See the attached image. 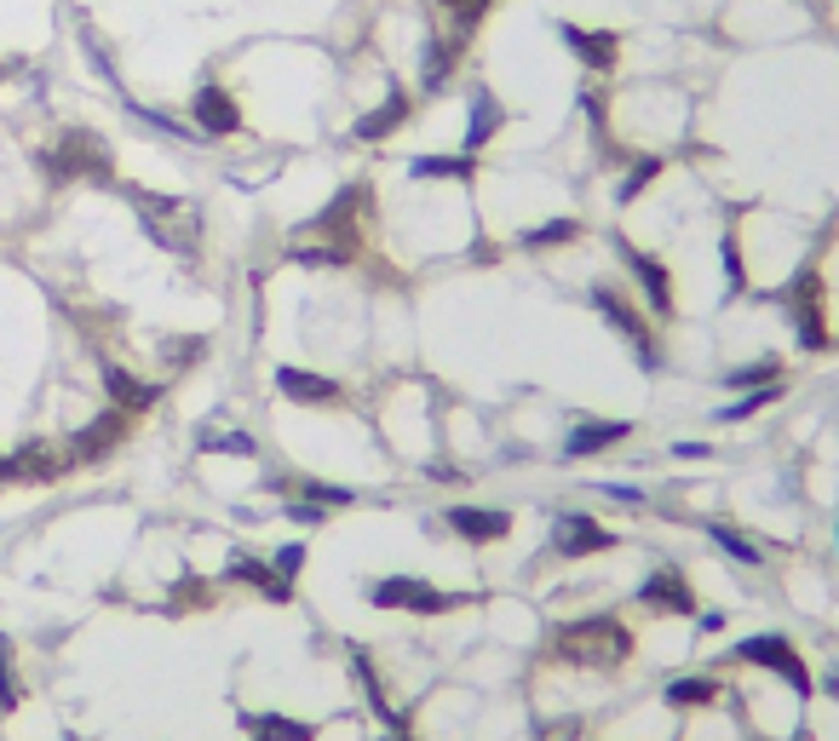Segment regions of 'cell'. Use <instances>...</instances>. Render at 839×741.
<instances>
[{
    "label": "cell",
    "instance_id": "obj_3",
    "mask_svg": "<svg viewBox=\"0 0 839 741\" xmlns=\"http://www.w3.org/2000/svg\"><path fill=\"white\" fill-rule=\"evenodd\" d=\"M725 661H730V667H748V673H771V678H782L799 701L810 696V689H817V678H810L805 655L794 650V638H787V632H753V638H736Z\"/></svg>",
    "mask_w": 839,
    "mask_h": 741
},
{
    "label": "cell",
    "instance_id": "obj_36",
    "mask_svg": "<svg viewBox=\"0 0 839 741\" xmlns=\"http://www.w3.org/2000/svg\"><path fill=\"white\" fill-rule=\"evenodd\" d=\"M328 512L322 506H311V500H288V523H305V529H317Z\"/></svg>",
    "mask_w": 839,
    "mask_h": 741
},
{
    "label": "cell",
    "instance_id": "obj_32",
    "mask_svg": "<svg viewBox=\"0 0 839 741\" xmlns=\"http://www.w3.org/2000/svg\"><path fill=\"white\" fill-rule=\"evenodd\" d=\"M536 741H581V719H575V712H558V719H541Z\"/></svg>",
    "mask_w": 839,
    "mask_h": 741
},
{
    "label": "cell",
    "instance_id": "obj_7",
    "mask_svg": "<svg viewBox=\"0 0 839 741\" xmlns=\"http://www.w3.org/2000/svg\"><path fill=\"white\" fill-rule=\"evenodd\" d=\"M632 604L639 609H650V616H661V621H691L696 616V586L684 580V569L678 564H655L639 586H632Z\"/></svg>",
    "mask_w": 839,
    "mask_h": 741
},
{
    "label": "cell",
    "instance_id": "obj_2",
    "mask_svg": "<svg viewBox=\"0 0 839 741\" xmlns=\"http://www.w3.org/2000/svg\"><path fill=\"white\" fill-rule=\"evenodd\" d=\"M368 609H386V616H420V621H438L454 616V609H472L477 593H449V586H431L420 575H379L363 586Z\"/></svg>",
    "mask_w": 839,
    "mask_h": 741
},
{
    "label": "cell",
    "instance_id": "obj_30",
    "mask_svg": "<svg viewBox=\"0 0 839 741\" xmlns=\"http://www.w3.org/2000/svg\"><path fill=\"white\" fill-rule=\"evenodd\" d=\"M201 449H208V454H242V460H253V454H260V449H253V438H242V431H231V425L201 431Z\"/></svg>",
    "mask_w": 839,
    "mask_h": 741
},
{
    "label": "cell",
    "instance_id": "obj_28",
    "mask_svg": "<svg viewBox=\"0 0 839 741\" xmlns=\"http://www.w3.org/2000/svg\"><path fill=\"white\" fill-rule=\"evenodd\" d=\"M771 379H782V356H753V363L725 374V391H753V386H771Z\"/></svg>",
    "mask_w": 839,
    "mask_h": 741
},
{
    "label": "cell",
    "instance_id": "obj_19",
    "mask_svg": "<svg viewBox=\"0 0 839 741\" xmlns=\"http://www.w3.org/2000/svg\"><path fill=\"white\" fill-rule=\"evenodd\" d=\"M506 126V110H500V98L489 92V87H472V98H466V156H477V150H489V139Z\"/></svg>",
    "mask_w": 839,
    "mask_h": 741
},
{
    "label": "cell",
    "instance_id": "obj_41",
    "mask_svg": "<svg viewBox=\"0 0 839 741\" xmlns=\"http://www.w3.org/2000/svg\"><path fill=\"white\" fill-rule=\"evenodd\" d=\"M834 541H839V523H834Z\"/></svg>",
    "mask_w": 839,
    "mask_h": 741
},
{
    "label": "cell",
    "instance_id": "obj_20",
    "mask_svg": "<svg viewBox=\"0 0 839 741\" xmlns=\"http://www.w3.org/2000/svg\"><path fill=\"white\" fill-rule=\"evenodd\" d=\"M409 178L415 185H472L477 178V156H415L409 162Z\"/></svg>",
    "mask_w": 839,
    "mask_h": 741
},
{
    "label": "cell",
    "instance_id": "obj_18",
    "mask_svg": "<svg viewBox=\"0 0 839 741\" xmlns=\"http://www.w3.org/2000/svg\"><path fill=\"white\" fill-rule=\"evenodd\" d=\"M224 580L253 586V593H260L265 604H288V598H294V580H283V575H276V564H271V557H253V552L231 557V569H224Z\"/></svg>",
    "mask_w": 839,
    "mask_h": 741
},
{
    "label": "cell",
    "instance_id": "obj_24",
    "mask_svg": "<svg viewBox=\"0 0 839 741\" xmlns=\"http://www.w3.org/2000/svg\"><path fill=\"white\" fill-rule=\"evenodd\" d=\"M242 725L253 730V741H311L317 730L288 719V712H242Z\"/></svg>",
    "mask_w": 839,
    "mask_h": 741
},
{
    "label": "cell",
    "instance_id": "obj_39",
    "mask_svg": "<svg viewBox=\"0 0 839 741\" xmlns=\"http://www.w3.org/2000/svg\"><path fill=\"white\" fill-rule=\"evenodd\" d=\"M0 483H12V460L7 454H0Z\"/></svg>",
    "mask_w": 839,
    "mask_h": 741
},
{
    "label": "cell",
    "instance_id": "obj_17",
    "mask_svg": "<svg viewBox=\"0 0 839 741\" xmlns=\"http://www.w3.org/2000/svg\"><path fill=\"white\" fill-rule=\"evenodd\" d=\"M725 696V684L714 673H678L661 684V707H678V712H714Z\"/></svg>",
    "mask_w": 839,
    "mask_h": 741
},
{
    "label": "cell",
    "instance_id": "obj_13",
    "mask_svg": "<svg viewBox=\"0 0 839 741\" xmlns=\"http://www.w3.org/2000/svg\"><path fill=\"white\" fill-rule=\"evenodd\" d=\"M126 425H133V414H121V408H110V414L87 420V425L69 438L75 466H92V460H104L110 449H121V443H126Z\"/></svg>",
    "mask_w": 839,
    "mask_h": 741
},
{
    "label": "cell",
    "instance_id": "obj_22",
    "mask_svg": "<svg viewBox=\"0 0 839 741\" xmlns=\"http://www.w3.org/2000/svg\"><path fill=\"white\" fill-rule=\"evenodd\" d=\"M466 53V41L461 35H431L426 41V53H420V87L426 92H438L443 81H449V69H454V58Z\"/></svg>",
    "mask_w": 839,
    "mask_h": 741
},
{
    "label": "cell",
    "instance_id": "obj_16",
    "mask_svg": "<svg viewBox=\"0 0 839 741\" xmlns=\"http://www.w3.org/2000/svg\"><path fill=\"white\" fill-rule=\"evenodd\" d=\"M409 115H415L409 92H402V87H391V92L379 98L374 110H363V115H357V126H351V139H357V144H386L391 133H402V121H409Z\"/></svg>",
    "mask_w": 839,
    "mask_h": 741
},
{
    "label": "cell",
    "instance_id": "obj_4",
    "mask_svg": "<svg viewBox=\"0 0 839 741\" xmlns=\"http://www.w3.org/2000/svg\"><path fill=\"white\" fill-rule=\"evenodd\" d=\"M587 305H593V311H598V317L627 340V351L639 356V368H655V363H661V356H655V328H650L655 317L644 311V305H632L627 288H616V283H593V288H587Z\"/></svg>",
    "mask_w": 839,
    "mask_h": 741
},
{
    "label": "cell",
    "instance_id": "obj_9",
    "mask_svg": "<svg viewBox=\"0 0 839 741\" xmlns=\"http://www.w3.org/2000/svg\"><path fill=\"white\" fill-rule=\"evenodd\" d=\"M443 523H449L454 541H466V546H495V541L512 534V512H506V506H449Z\"/></svg>",
    "mask_w": 839,
    "mask_h": 741
},
{
    "label": "cell",
    "instance_id": "obj_23",
    "mask_svg": "<svg viewBox=\"0 0 839 741\" xmlns=\"http://www.w3.org/2000/svg\"><path fill=\"white\" fill-rule=\"evenodd\" d=\"M575 242H581V219H547V224H529L512 236V247H523V253H558Z\"/></svg>",
    "mask_w": 839,
    "mask_h": 741
},
{
    "label": "cell",
    "instance_id": "obj_10",
    "mask_svg": "<svg viewBox=\"0 0 839 741\" xmlns=\"http://www.w3.org/2000/svg\"><path fill=\"white\" fill-rule=\"evenodd\" d=\"M271 379H276V391H283L288 402H299V408H334V402H345V386H340V379H334V374H317V368L283 363Z\"/></svg>",
    "mask_w": 839,
    "mask_h": 741
},
{
    "label": "cell",
    "instance_id": "obj_33",
    "mask_svg": "<svg viewBox=\"0 0 839 741\" xmlns=\"http://www.w3.org/2000/svg\"><path fill=\"white\" fill-rule=\"evenodd\" d=\"M18 696H23V689H18V678H12V644H7V638H0V707H18Z\"/></svg>",
    "mask_w": 839,
    "mask_h": 741
},
{
    "label": "cell",
    "instance_id": "obj_11",
    "mask_svg": "<svg viewBox=\"0 0 839 741\" xmlns=\"http://www.w3.org/2000/svg\"><path fill=\"white\" fill-rule=\"evenodd\" d=\"M627 438H632V420H575L564 431V443H558V454L564 460H593V454L621 449Z\"/></svg>",
    "mask_w": 839,
    "mask_h": 741
},
{
    "label": "cell",
    "instance_id": "obj_5",
    "mask_svg": "<svg viewBox=\"0 0 839 741\" xmlns=\"http://www.w3.org/2000/svg\"><path fill=\"white\" fill-rule=\"evenodd\" d=\"M609 253L621 259V270H627V283H632V294H639L644 311L667 322V317L678 311V299H673V270L661 265L655 253H644L632 236H616V242H609Z\"/></svg>",
    "mask_w": 839,
    "mask_h": 741
},
{
    "label": "cell",
    "instance_id": "obj_8",
    "mask_svg": "<svg viewBox=\"0 0 839 741\" xmlns=\"http://www.w3.org/2000/svg\"><path fill=\"white\" fill-rule=\"evenodd\" d=\"M621 546V534L587 518V512H558L552 518V552L564 557V564H581V557H598V552H616Z\"/></svg>",
    "mask_w": 839,
    "mask_h": 741
},
{
    "label": "cell",
    "instance_id": "obj_1",
    "mask_svg": "<svg viewBox=\"0 0 839 741\" xmlns=\"http://www.w3.org/2000/svg\"><path fill=\"white\" fill-rule=\"evenodd\" d=\"M547 661H558V667H570V673H581V667L616 673V667H627V661H632V632L616 616H575L564 627H552Z\"/></svg>",
    "mask_w": 839,
    "mask_h": 741
},
{
    "label": "cell",
    "instance_id": "obj_40",
    "mask_svg": "<svg viewBox=\"0 0 839 741\" xmlns=\"http://www.w3.org/2000/svg\"><path fill=\"white\" fill-rule=\"evenodd\" d=\"M823 689H828V696L839 701V673H834V678H823Z\"/></svg>",
    "mask_w": 839,
    "mask_h": 741
},
{
    "label": "cell",
    "instance_id": "obj_31",
    "mask_svg": "<svg viewBox=\"0 0 839 741\" xmlns=\"http://www.w3.org/2000/svg\"><path fill=\"white\" fill-rule=\"evenodd\" d=\"M438 7H443V12L454 18V35H461V41H466V35H472V23H477L483 12H489V7H495V0H438Z\"/></svg>",
    "mask_w": 839,
    "mask_h": 741
},
{
    "label": "cell",
    "instance_id": "obj_27",
    "mask_svg": "<svg viewBox=\"0 0 839 741\" xmlns=\"http://www.w3.org/2000/svg\"><path fill=\"white\" fill-rule=\"evenodd\" d=\"M661 173H667V162H661V156H639V162L627 167V178L616 185V208H632V201H639V196L655 185Z\"/></svg>",
    "mask_w": 839,
    "mask_h": 741
},
{
    "label": "cell",
    "instance_id": "obj_37",
    "mask_svg": "<svg viewBox=\"0 0 839 741\" xmlns=\"http://www.w3.org/2000/svg\"><path fill=\"white\" fill-rule=\"evenodd\" d=\"M691 621H696V632H702V638H714V632H725V616H719V609H696V616H691Z\"/></svg>",
    "mask_w": 839,
    "mask_h": 741
},
{
    "label": "cell",
    "instance_id": "obj_14",
    "mask_svg": "<svg viewBox=\"0 0 839 741\" xmlns=\"http://www.w3.org/2000/svg\"><path fill=\"white\" fill-rule=\"evenodd\" d=\"M558 41H564L593 75H609V69L621 64V35L616 30H581V23H558Z\"/></svg>",
    "mask_w": 839,
    "mask_h": 741
},
{
    "label": "cell",
    "instance_id": "obj_25",
    "mask_svg": "<svg viewBox=\"0 0 839 741\" xmlns=\"http://www.w3.org/2000/svg\"><path fill=\"white\" fill-rule=\"evenodd\" d=\"M707 541H714L725 557H736L742 569H765V546H759V541H748L742 529H730V523H707Z\"/></svg>",
    "mask_w": 839,
    "mask_h": 741
},
{
    "label": "cell",
    "instance_id": "obj_12",
    "mask_svg": "<svg viewBox=\"0 0 839 741\" xmlns=\"http://www.w3.org/2000/svg\"><path fill=\"white\" fill-rule=\"evenodd\" d=\"M190 115H196V133H208V139H231V133H242V104H236V98L224 92L219 81L196 87Z\"/></svg>",
    "mask_w": 839,
    "mask_h": 741
},
{
    "label": "cell",
    "instance_id": "obj_29",
    "mask_svg": "<svg viewBox=\"0 0 839 741\" xmlns=\"http://www.w3.org/2000/svg\"><path fill=\"white\" fill-rule=\"evenodd\" d=\"M294 489L311 500V506H322V512H334V506H351V500H357V489H351V483H322V477H299Z\"/></svg>",
    "mask_w": 839,
    "mask_h": 741
},
{
    "label": "cell",
    "instance_id": "obj_35",
    "mask_svg": "<svg viewBox=\"0 0 839 741\" xmlns=\"http://www.w3.org/2000/svg\"><path fill=\"white\" fill-rule=\"evenodd\" d=\"M598 495L604 500H621V506H644L650 500L644 489H632V483H598Z\"/></svg>",
    "mask_w": 839,
    "mask_h": 741
},
{
    "label": "cell",
    "instance_id": "obj_15",
    "mask_svg": "<svg viewBox=\"0 0 839 741\" xmlns=\"http://www.w3.org/2000/svg\"><path fill=\"white\" fill-rule=\"evenodd\" d=\"M12 460V483H58L69 466H75V454L69 449H58V443H23L18 454H7Z\"/></svg>",
    "mask_w": 839,
    "mask_h": 741
},
{
    "label": "cell",
    "instance_id": "obj_6",
    "mask_svg": "<svg viewBox=\"0 0 839 741\" xmlns=\"http://www.w3.org/2000/svg\"><path fill=\"white\" fill-rule=\"evenodd\" d=\"M41 167L53 173L58 185H69V178H98V185H104V178L115 173L104 139L87 133V126H69V133L58 139V150H46V156H41Z\"/></svg>",
    "mask_w": 839,
    "mask_h": 741
},
{
    "label": "cell",
    "instance_id": "obj_34",
    "mask_svg": "<svg viewBox=\"0 0 839 741\" xmlns=\"http://www.w3.org/2000/svg\"><path fill=\"white\" fill-rule=\"evenodd\" d=\"M271 564H276V575H283V580H299V569H305V546H299V541H288L283 552L271 557Z\"/></svg>",
    "mask_w": 839,
    "mask_h": 741
},
{
    "label": "cell",
    "instance_id": "obj_26",
    "mask_svg": "<svg viewBox=\"0 0 839 741\" xmlns=\"http://www.w3.org/2000/svg\"><path fill=\"white\" fill-rule=\"evenodd\" d=\"M787 397V386L782 379H771V386H759V391H736L725 408H719V420L725 425H736V420H753V414H765V408H776Z\"/></svg>",
    "mask_w": 839,
    "mask_h": 741
},
{
    "label": "cell",
    "instance_id": "obj_38",
    "mask_svg": "<svg viewBox=\"0 0 839 741\" xmlns=\"http://www.w3.org/2000/svg\"><path fill=\"white\" fill-rule=\"evenodd\" d=\"M673 460H714V443H673Z\"/></svg>",
    "mask_w": 839,
    "mask_h": 741
},
{
    "label": "cell",
    "instance_id": "obj_21",
    "mask_svg": "<svg viewBox=\"0 0 839 741\" xmlns=\"http://www.w3.org/2000/svg\"><path fill=\"white\" fill-rule=\"evenodd\" d=\"M104 391H110V408H121V414H144L162 397V386H150V379L126 374V368H104Z\"/></svg>",
    "mask_w": 839,
    "mask_h": 741
}]
</instances>
